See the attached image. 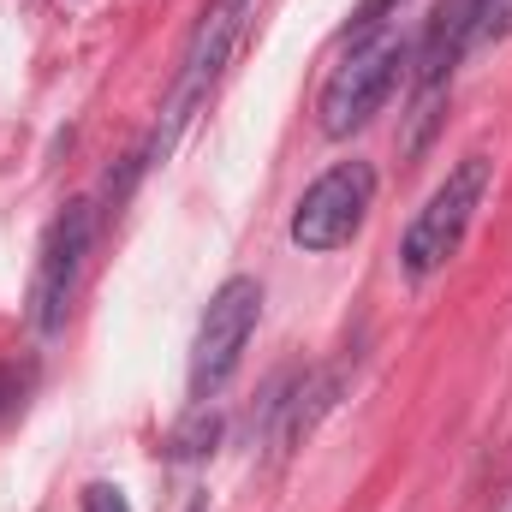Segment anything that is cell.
<instances>
[{
  "mask_svg": "<svg viewBox=\"0 0 512 512\" xmlns=\"http://www.w3.org/2000/svg\"><path fill=\"white\" fill-rule=\"evenodd\" d=\"M251 18H256V0H209V6L197 12L191 36H185V48H179V66H173V84H167V96H161L155 137H149V149L137 155L143 167H149V161H167L173 143L185 137V126L209 108V96L221 90L233 54H239L245 36H251Z\"/></svg>",
  "mask_w": 512,
  "mask_h": 512,
  "instance_id": "1",
  "label": "cell"
},
{
  "mask_svg": "<svg viewBox=\"0 0 512 512\" xmlns=\"http://www.w3.org/2000/svg\"><path fill=\"white\" fill-rule=\"evenodd\" d=\"M489 185H495V155H489V149H471V155H459V161L447 167V179L423 197V209L411 215V227H405V239H399V274H405L411 286L435 280L453 256L465 251L471 221H477V209L489 203Z\"/></svg>",
  "mask_w": 512,
  "mask_h": 512,
  "instance_id": "2",
  "label": "cell"
},
{
  "mask_svg": "<svg viewBox=\"0 0 512 512\" xmlns=\"http://www.w3.org/2000/svg\"><path fill=\"white\" fill-rule=\"evenodd\" d=\"M405 78H411V36H405L399 24H382V30H370V36H352L346 54H340L334 72H328L322 96H316L322 131H328V137L364 131L387 102H393V90H399Z\"/></svg>",
  "mask_w": 512,
  "mask_h": 512,
  "instance_id": "3",
  "label": "cell"
},
{
  "mask_svg": "<svg viewBox=\"0 0 512 512\" xmlns=\"http://www.w3.org/2000/svg\"><path fill=\"white\" fill-rule=\"evenodd\" d=\"M256 322H262V280L256 274H227L215 286V298L203 304L197 334H191V370H185V399L191 405H209L239 376Z\"/></svg>",
  "mask_w": 512,
  "mask_h": 512,
  "instance_id": "4",
  "label": "cell"
},
{
  "mask_svg": "<svg viewBox=\"0 0 512 512\" xmlns=\"http://www.w3.org/2000/svg\"><path fill=\"white\" fill-rule=\"evenodd\" d=\"M376 191H382L376 161H364V155L334 161V167H328L322 179H310L304 197L292 203L286 239L310 256H328V251H340V245H352V239L364 233L370 209H376Z\"/></svg>",
  "mask_w": 512,
  "mask_h": 512,
  "instance_id": "5",
  "label": "cell"
},
{
  "mask_svg": "<svg viewBox=\"0 0 512 512\" xmlns=\"http://www.w3.org/2000/svg\"><path fill=\"white\" fill-rule=\"evenodd\" d=\"M96 203L90 197H72L48 233H42V251H36V274H30V328L36 340H54L66 334V316H72V298H78V280H84V262H90V245H96Z\"/></svg>",
  "mask_w": 512,
  "mask_h": 512,
  "instance_id": "6",
  "label": "cell"
},
{
  "mask_svg": "<svg viewBox=\"0 0 512 512\" xmlns=\"http://www.w3.org/2000/svg\"><path fill=\"white\" fill-rule=\"evenodd\" d=\"M477 48V0H435L423 36L411 42V149L429 143V131L441 120V102L465 66V54Z\"/></svg>",
  "mask_w": 512,
  "mask_h": 512,
  "instance_id": "7",
  "label": "cell"
},
{
  "mask_svg": "<svg viewBox=\"0 0 512 512\" xmlns=\"http://www.w3.org/2000/svg\"><path fill=\"white\" fill-rule=\"evenodd\" d=\"M399 18V0H358V12L346 18V30H340V42H352V36H370V30H382Z\"/></svg>",
  "mask_w": 512,
  "mask_h": 512,
  "instance_id": "8",
  "label": "cell"
},
{
  "mask_svg": "<svg viewBox=\"0 0 512 512\" xmlns=\"http://www.w3.org/2000/svg\"><path fill=\"white\" fill-rule=\"evenodd\" d=\"M78 512H131V501H126V489L120 483H84V495H78Z\"/></svg>",
  "mask_w": 512,
  "mask_h": 512,
  "instance_id": "9",
  "label": "cell"
},
{
  "mask_svg": "<svg viewBox=\"0 0 512 512\" xmlns=\"http://www.w3.org/2000/svg\"><path fill=\"white\" fill-rule=\"evenodd\" d=\"M24 382H30V370H12V364H0V411L24 393Z\"/></svg>",
  "mask_w": 512,
  "mask_h": 512,
  "instance_id": "10",
  "label": "cell"
},
{
  "mask_svg": "<svg viewBox=\"0 0 512 512\" xmlns=\"http://www.w3.org/2000/svg\"><path fill=\"white\" fill-rule=\"evenodd\" d=\"M185 512H209V501H203V495H197V501H191V507H185Z\"/></svg>",
  "mask_w": 512,
  "mask_h": 512,
  "instance_id": "11",
  "label": "cell"
}]
</instances>
